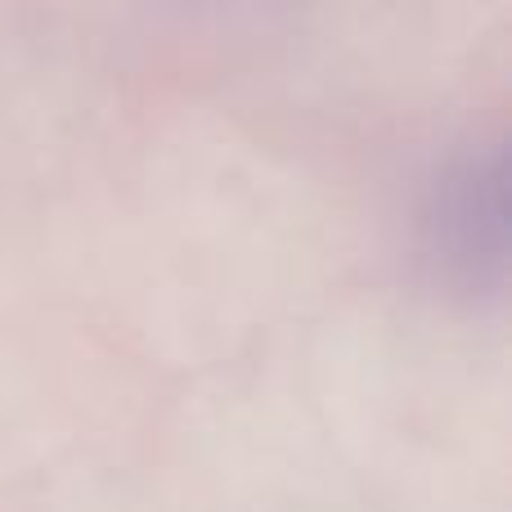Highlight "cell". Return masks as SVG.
<instances>
[{"label": "cell", "instance_id": "cell-1", "mask_svg": "<svg viewBox=\"0 0 512 512\" xmlns=\"http://www.w3.org/2000/svg\"><path fill=\"white\" fill-rule=\"evenodd\" d=\"M418 248L450 288L499 292L508 270V171L499 149H472L432 176L418 207Z\"/></svg>", "mask_w": 512, "mask_h": 512}]
</instances>
